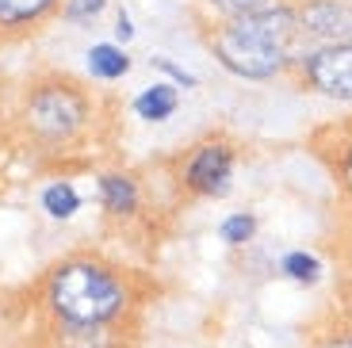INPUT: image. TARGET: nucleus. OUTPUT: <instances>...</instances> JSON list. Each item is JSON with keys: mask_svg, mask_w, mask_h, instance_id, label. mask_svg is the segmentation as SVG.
Listing matches in <instances>:
<instances>
[{"mask_svg": "<svg viewBox=\"0 0 352 348\" xmlns=\"http://www.w3.org/2000/svg\"><path fill=\"white\" fill-rule=\"evenodd\" d=\"M134 306V291L115 264L96 257H69L46 279V310L54 322L111 325L123 322Z\"/></svg>", "mask_w": 352, "mask_h": 348, "instance_id": "1", "label": "nucleus"}, {"mask_svg": "<svg viewBox=\"0 0 352 348\" xmlns=\"http://www.w3.org/2000/svg\"><path fill=\"white\" fill-rule=\"evenodd\" d=\"M299 31V12L291 8H268L256 16L230 19L211 39L219 61L230 73L249 80H264L287 65V46Z\"/></svg>", "mask_w": 352, "mask_h": 348, "instance_id": "2", "label": "nucleus"}, {"mask_svg": "<svg viewBox=\"0 0 352 348\" xmlns=\"http://www.w3.org/2000/svg\"><path fill=\"white\" fill-rule=\"evenodd\" d=\"M23 122L31 138L46 146H62L73 142L88 122V96L73 80H46L35 85V92L23 104Z\"/></svg>", "mask_w": 352, "mask_h": 348, "instance_id": "3", "label": "nucleus"}, {"mask_svg": "<svg viewBox=\"0 0 352 348\" xmlns=\"http://www.w3.org/2000/svg\"><path fill=\"white\" fill-rule=\"evenodd\" d=\"M307 80L333 100H352V46L333 43L307 58Z\"/></svg>", "mask_w": 352, "mask_h": 348, "instance_id": "4", "label": "nucleus"}, {"mask_svg": "<svg viewBox=\"0 0 352 348\" xmlns=\"http://www.w3.org/2000/svg\"><path fill=\"white\" fill-rule=\"evenodd\" d=\"M230 168H234L230 146H222V142H203V146H195V153L188 157L184 180H188L192 192L222 195L226 192V180H230Z\"/></svg>", "mask_w": 352, "mask_h": 348, "instance_id": "5", "label": "nucleus"}, {"mask_svg": "<svg viewBox=\"0 0 352 348\" xmlns=\"http://www.w3.org/2000/svg\"><path fill=\"white\" fill-rule=\"evenodd\" d=\"M299 31L314 39H329L333 43H352V8L337 4V0H310L307 8L299 12Z\"/></svg>", "mask_w": 352, "mask_h": 348, "instance_id": "6", "label": "nucleus"}, {"mask_svg": "<svg viewBox=\"0 0 352 348\" xmlns=\"http://www.w3.org/2000/svg\"><path fill=\"white\" fill-rule=\"evenodd\" d=\"M50 348H126V333L123 322L111 325L50 322Z\"/></svg>", "mask_w": 352, "mask_h": 348, "instance_id": "7", "label": "nucleus"}, {"mask_svg": "<svg viewBox=\"0 0 352 348\" xmlns=\"http://www.w3.org/2000/svg\"><path fill=\"white\" fill-rule=\"evenodd\" d=\"M100 188H104V207L111 215H131L138 207V188H134L131 176L107 173V176H100Z\"/></svg>", "mask_w": 352, "mask_h": 348, "instance_id": "8", "label": "nucleus"}, {"mask_svg": "<svg viewBox=\"0 0 352 348\" xmlns=\"http://www.w3.org/2000/svg\"><path fill=\"white\" fill-rule=\"evenodd\" d=\"M58 0H0V27H31L54 8Z\"/></svg>", "mask_w": 352, "mask_h": 348, "instance_id": "9", "label": "nucleus"}, {"mask_svg": "<svg viewBox=\"0 0 352 348\" xmlns=\"http://www.w3.org/2000/svg\"><path fill=\"white\" fill-rule=\"evenodd\" d=\"M88 69H92V77H100V80H115V77H123V73L131 69V58H126L119 46L100 43V46L88 50Z\"/></svg>", "mask_w": 352, "mask_h": 348, "instance_id": "10", "label": "nucleus"}, {"mask_svg": "<svg viewBox=\"0 0 352 348\" xmlns=\"http://www.w3.org/2000/svg\"><path fill=\"white\" fill-rule=\"evenodd\" d=\"M134 111L142 115V119H150V122H161L168 119V115L176 111V92L168 85H153L146 88L138 100H134Z\"/></svg>", "mask_w": 352, "mask_h": 348, "instance_id": "11", "label": "nucleus"}, {"mask_svg": "<svg viewBox=\"0 0 352 348\" xmlns=\"http://www.w3.org/2000/svg\"><path fill=\"white\" fill-rule=\"evenodd\" d=\"M43 207L50 210L54 218H69L73 210L80 207V199H77V192H73V184H50V188H46L43 192Z\"/></svg>", "mask_w": 352, "mask_h": 348, "instance_id": "12", "label": "nucleus"}, {"mask_svg": "<svg viewBox=\"0 0 352 348\" xmlns=\"http://www.w3.org/2000/svg\"><path fill=\"white\" fill-rule=\"evenodd\" d=\"M283 272H287L291 279H299V283H314L318 279V261L310 257V252H287V257H283Z\"/></svg>", "mask_w": 352, "mask_h": 348, "instance_id": "13", "label": "nucleus"}, {"mask_svg": "<svg viewBox=\"0 0 352 348\" xmlns=\"http://www.w3.org/2000/svg\"><path fill=\"white\" fill-rule=\"evenodd\" d=\"M253 230H256V222L249 215H230L226 222H222V241L226 245H241V241H249V237H253Z\"/></svg>", "mask_w": 352, "mask_h": 348, "instance_id": "14", "label": "nucleus"}, {"mask_svg": "<svg viewBox=\"0 0 352 348\" xmlns=\"http://www.w3.org/2000/svg\"><path fill=\"white\" fill-rule=\"evenodd\" d=\"M214 8L230 19H241V16H256V12H268L272 0H211Z\"/></svg>", "mask_w": 352, "mask_h": 348, "instance_id": "15", "label": "nucleus"}, {"mask_svg": "<svg viewBox=\"0 0 352 348\" xmlns=\"http://www.w3.org/2000/svg\"><path fill=\"white\" fill-rule=\"evenodd\" d=\"M104 12V0H65V16L69 19H96Z\"/></svg>", "mask_w": 352, "mask_h": 348, "instance_id": "16", "label": "nucleus"}, {"mask_svg": "<svg viewBox=\"0 0 352 348\" xmlns=\"http://www.w3.org/2000/svg\"><path fill=\"white\" fill-rule=\"evenodd\" d=\"M153 65H161V69H165L168 77H176V80H180V85H195V77H188V73L180 69V65H173V61H168V58H153Z\"/></svg>", "mask_w": 352, "mask_h": 348, "instance_id": "17", "label": "nucleus"}, {"mask_svg": "<svg viewBox=\"0 0 352 348\" xmlns=\"http://www.w3.org/2000/svg\"><path fill=\"white\" fill-rule=\"evenodd\" d=\"M115 35L123 39V43H126V39L134 35V27H131V16H126V12H119V19H115Z\"/></svg>", "mask_w": 352, "mask_h": 348, "instance_id": "18", "label": "nucleus"}, {"mask_svg": "<svg viewBox=\"0 0 352 348\" xmlns=\"http://www.w3.org/2000/svg\"><path fill=\"white\" fill-rule=\"evenodd\" d=\"M341 176H344V188L352 192V149L344 153V165H341Z\"/></svg>", "mask_w": 352, "mask_h": 348, "instance_id": "19", "label": "nucleus"}, {"mask_svg": "<svg viewBox=\"0 0 352 348\" xmlns=\"http://www.w3.org/2000/svg\"><path fill=\"white\" fill-rule=\"evenodd\" d=\"M329 348H352V337H344V340H333Z\"/></svg>", "mask_w": 352, "mask_h": 348, "instance_id": "20", "label": "nucleus"}, {"mask_svg": "<svg viewBox=\"0 0 352 348\" xmlns=\"http://www.w3.org/2000/svg\"><path fill=\"white\" fill-rule=\"evenodd\" d=\"M349 46H352V43H349Z\"/></svg>", "mask_w": 352, "mask_h": 348, "instance_id": "21", "label": "nucleus"}]
</instances>
